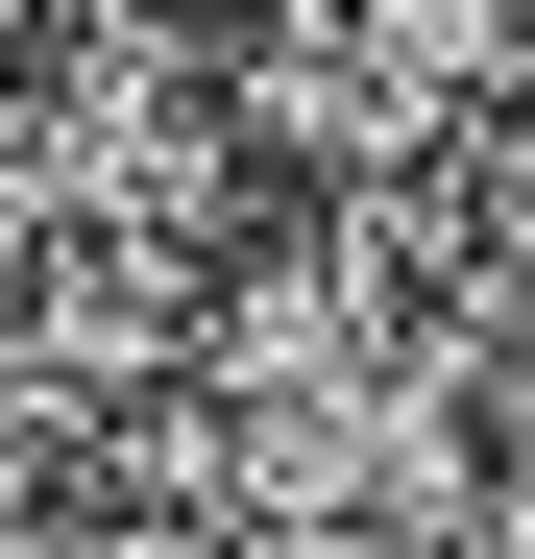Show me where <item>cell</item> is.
<instances>
[{
	"mask_svg": "<svg viewBox=\"0 0 535 559\" xmlns=\"http://www.w3.org/2000/svg\"><path fill=\"white\" fill-rule=\"evenodd\" d=\"M511 559H535V535H511Z\"/></svg>",
	"mask_w": 535,
	"mask_h": 559,
	"instance_id": "6da1fadb",
	"label": "cell"
}]
</instances>
